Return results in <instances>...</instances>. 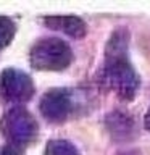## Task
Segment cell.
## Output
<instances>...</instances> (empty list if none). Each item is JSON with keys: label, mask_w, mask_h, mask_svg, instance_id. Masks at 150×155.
Listing matches in <instances>:
<instances>
[{"label": "cell", "mask_w": 150, "mask_h": 155, "mask_svg": "<svg viewBox=\"0 0 150 155\" xmlns=\"http://www.w3.org/2000/svg\"><path fill=\"white\" fill-rule=\"evenodd\" d=\"M2 155H19V153H18V150L15 149V147H11V145H7V147L2 150Z\"/></svg>", "instance_id": "obj_10"}, {"label": "cell", "mask_w": 150, "mask_h": 155, "mask_svg": "<svg viewBox=\"0 0 150 155\" xmlns=\"http://www.w3.org/2000/svg\"><path fill=\"white\" fill-rule=\"evenodd\" d=\"M144 123H145V128H147V129L150 131V108H148V111H147V115H145Z\"/></svg>", "instance_id": "obj_11"}, {"label": "cell", "mask_w": 150, "mask_h": 155, "mask_svg": "<svg viewBox=\"0 0 150 155\" xmlns=\"http://www.w3.org/2000/svg\"><path fill=\"white\" fill-rule=\"evenodd\" d=\"M103 79L105 84L123 99H132L139 89V76L126 57L106 58Z\"/></svg>", "instance_id": "obj_2"}, {"label": "cell", "mask_w": 150, "mask_h": 155, "mask_svg": "<svg viewBox=\"0 0 150 155\" xmlns=\"http://www.w3.org/2000/svg\"><path fill=\"white\" fill-rule=\"evenodd\" d=\"M15 31H16V28H15V23L11 19L7 16H0V50L11 42Z\"/></svg>", "instance_id": "obj_9"}, {"label": "cell", "mask_w": 150, "mask_h": 155, "mask_svg": "<svg viewBox=\"0 0 150 155\" xmlns=\"http://www.w3.org/2000/svg\"><path fill=\"white\" fill-rule=\"evenodd\" d=\"M3 131L7 137L16 145H26L32 142L37 134V121L23 107H15L5 115Z\"/></svg>", "instance_id": "obj_3"}, {"label": "cell", "mask_w": 150, "mask_h": 155, "mask_svg": "<svg viewBox=\"0 0 150 155\" xmlns=\"http://www.w3.org/2000/svg\"><path fill=\"white\" fill-rule=\"evenodd\" d=\"M44 21L48 28L61 31L71 37L81 39L86 36V23L77 16H47Z\"/></svg>", "instance_id": "obj_6"}, {"label": "cell", "mask_w": 150, "mask_h": 155, "mask_svg": "<svg viewBox=\"0 0 150 155\" xmlns=\"http://www.w3.org/2000/svg\"><path fill=\"white\" fill-rule=\"evenodd\" d=\"M74 102L68 89H50L41 99V111L48 121L60 123L71 115Z\"/></svg>", "instance_id": "obj_4"}, {"label": "cell", "mask_w": 150, "mask_h": 155, "mask_svg": "<svg viewBox=\"0 0 150 155\" xmlns=\"http://www.w3.org/2000/svg\"><path fill=\"white\" fill-rule=\"evenodd\" d=\"M106 126H108L110 134L116 140H124L132 136L134 131V121L129 118V115H124L121 111H113L106 118Z\"/></svg>", "instance_id": "obj_7"}, {"label": "cell", "mask_w": 150, "mask_h": 155, "mask_svg": "<svg viewBox=\"0 0 150 155\" xmlns=\"http://www.w3.org/2000/svg\"><path fill=\"white\" fill-rule=\"evenodd\" d=\"M45 155H81L70 140L65 139H53L47 144Z\"/></svg>", "instance_id": "obj_8"}, {"label": "cell", "mask_w": 150, "mask_h": 155, "mask_svg": "<svg viewBox=\"0 0 150 155\" xmlns=\"http://www.w3.org/2000/svg\"><path fill=\"white\" fill-rule=\"evenodd\" d=\"M29 58H31V65L36 70L60 71L70 66L73 60V52L70 45L61 39L45 37L34 44Z\"/></svg>", "instance_id": "obj_1"}, {"label": "cell", "mask_w": 150, "mask_h": 155, "mask_svg": "<svg viewBox=\"0 0 150 155\" xmlns=\"http://www.w3.org/2000/svg\"><path fill=\"white\" fill-rule=\"evenodd\" d=\"M0 86L3 94L15 102H24L31 99V95L34 94V84L31 78L26 73L13 68L3 70V73L0 74Z\"/></svg>", "instance_id": "obj_5"}]
</instances>
